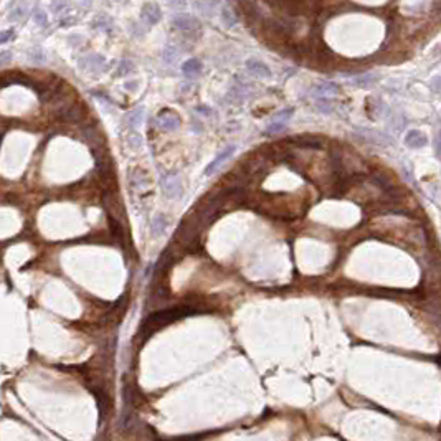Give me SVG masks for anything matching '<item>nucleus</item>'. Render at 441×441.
<instances>
[{"mask_svg":"<svg viewBox=\"0 0 441 441\" xmlns=\"http://www.w3.org/2000/svg\"><path fill=\"white\" fill-rule=\"evenodd\" d=\"M405 142L412 149H420V147H425L428 144V137L420 131H410L407 137H405Z\"/></svg>","mask_w":441,"mask_h":441,"instance_id":"obj_11","label":"nucleus"},{"mask_svg":"<svg viewBox=\"0 0 441 441\" xmlns=\"http://www.w3.org/2000/svg\"><path fill=\"white\" fill-rule=\"evenodd\" d=\"M339 93V86L336 83H322L319 86L314 88V96H318L319 99H327V96L331 95H337Z\"/></svg>","mask_w":441,"mask_h":441,"instance_id":"obj_12","label":"nucleus"},{"mask_svg":"<svg viewBox=\"0 0 441 441\" xmlns=\"http://www.w3.org/2000/svg\"><path fill=\"white\" fill-rule=\"evenodd\" d=\"M79 66L83 70H90V71H98V70H104L102 66L106 65V60L99 55H88L79 58Z\"/></svg>","mask_w":441,"mask_h":441,"instance_id":"obj_7","label":"nucleus"},{"mask_svg":"<svg viewBox=\"0 0 441 441\" xmlns=\"http://www.w3.org/2000/svg\"><path fill=\"white\" fill-rule=\"evenodd\" d=\"M15 38V32H13V28H8V30H2V33H0V43H7L10 42V40Z\"/></svg>","mask_w":441,"mask_h":441,"instance_id":"obj_30","label":"nucleus"},{"mask_svg":"<svg viewBox=\"0 0 441 441\" xmlns=\"http://www.w3.org/2000/svg\"><path fill=\"white\" fill-rule=\"evenodd\" d=\"M25 13H26V7L25 5H22V3H13V8H12L10 15H8V19L13 20V22L22 20L25 17Z\"/></svg>","mask_w":441,"mask_h":441,"instance_id":"obj_17","label":"nucleus"},{"mask_svg":"<svg viewBox=\"0 0 441 441\" xmlns=\"http://www.w3.org/2000/svg\"><path fill=\"white\" fill-rule=\"evenodd\" d=\"M318 109L320 111V113H326V114H329V113H332V102L329 101V99H318Z\"/></svg>","mask_w":441,"mask_h":441,"instance_id":"obj_27","label":"nucleus"},{"mask_svg":"<svg viewBox=\"0 0 441 441\" xmlns=\"http://www.w3.org/2000/svg\"><path fill=\"white\" fill-rule=\"evenodd\" d=\"M221 20H223L225 26H228V28H233V26L237 25V15H235L230 7L223 8V12H221Z\"/></svg>","mask_w":441,"mask_h":441,"instance_id":"obj_16","label":"nucleus"},{"mask_svg":"<svg viewBox=\"0 0 441 441\" xmlns=\"http://www.w3.org/2000/svg\"><path fill=\"white\" fill-rule=\"evenodd\" d=\"M132 68H134L132 61L122 60L121 63H119V66H118V74H126V73H129V71H132Z\"/></svg>","mask_w":441,"mask_h":441,"instance_id":"obj_28","label":"nucleus"},{"mask_svg":"<svg viewBox=\"0 0 441 441\" xmlns=\"http://www.w3.org/2000/svg\"><path fill=\"white\" fill-rule=\"evenodd\" d=\"M296 142L299 144V147H313V149L320 147V142L318 139H313V137H299V139H296Z\"/></svg>","mask_w":441,"mask_h":441,"instance_id":"obj_20","label":"nucleus"},{"mask_svg":"<svg viewBox=\"0 0 441 441\" xmlns=\"http://www.w3.org/2000/svg\"><path fill=\"white\" fill-rule=\"evenodd\" d=\"M70 8L68 2H53L51 3V10L53 13H65Z\"/></svg>","mask_w":441,"mask_h":441,"instance_id":"obj_29","label":"nucleus"},{"mask_svg":"<svg viewBox=\"0 0 441 441\" xmlns=\"http://www.w3.org/2000/svg\"><path fill=\"white\" fill-rule=\"evenodd\" d=\"M200 71H202V65H200V61L195 60V58L187 60L184 66H182V73H184L187 78H194L195 74L200 73Z\"/></svg>","mask_w":441,"mask_h":441,"instance_id":"obj_14","label":"nucleus"},{"mask_svg":"<svg viewBox=\"0 0 441 441\" xmlns=\"http://www.w3.org/2000/svg\"><path fill=\"white\" fill-rule=\"evenodd\" d=\"M104 207L108 210L109 217L119 221V218L124 217V208L121 205V200L114 192H106L104 194Z\"/></svg>","mask_w":441,"mask_h":441,"instance_id":"obj_4","label":"nucleus"},{"mask_svg":"<svg viewBox=\"0 0 441 441\" xmlns=\"http://www.w3.org/2000/svg\"><path fill=\"white\" fill-rule=\"evenodd\" d=\"M129 180H131V184H134V187H141L146 182V175L141 172H132L129 175Z\"/></svg>","mask_w":441,"mask_h":441,"instance_id":"obj_26","label":"nucleus"},{"mask_svg":"<svg viewBox=\"0 0 441 441\" xmlns=\"http://www.w3.org/2000/svg\"><path fill=\"white\" fill-rule=\"evenodd\" d=\"M160 187L164 194L171 198H179L182 195V182L175 173H162L160 175Z\"/></svg>","mask_w":441,"mask_h":441,"instance_id":"obj_2","label":"nucleus"},{"mask_svg":"<svg viewBox=\"0 0 441 441\" xmlns=\"http://www.w3.org/2000/svg\"><path fill=\"white\" fill-rule=\"evenodd\" d=\"M172 24L177 26L179 30H184V32H192V30H197L200 24L195 17L189 15V13H179L172 19Z\"/></svg>","mask_w":441,"mask_h":441,"instance_id":"obj_6","label":"nucleus"},{"mask_svg":"<svg viewBox=\"0 0 441 441\" xmlns=\"http://www.w3.org/2000/svg\"><path fill=\"white\" fill-rule=\"evenodd\" d=\"M373 83H375V78L372 74H365V76L354 79V84H357V86H372Z\"/></svg>","mask_w":441,"mask_h":441,"instance_id":"obj_23","label":"nucleus"},{"mask_svg":"<svg viewBox=\"0 0 441 441\" xmlns=\"http://www.w3.org/2000/svg\"><path fill=\"white\" fill-rule=\"evenodd\" d=\"M194 7L197 8V10H200L203 13V15H212L213 10H215L217 3H212V2H195Z\"/></svg>","mask_w":441,"mask_h":441,"instance_id":"obj_19","label":"nucleus"},{"mask_svg":"<svg viewBox=\"0 0 441 441\" xmlns=\"http://www.w3.org/2000/svg\"><path fill=\"white\" fill-rule=\"evenodd\" d=\"M157 126L160 129H164V131H177V129L180 127V118L177 116L173 111L171 109H164L160 111L159 116H157Z\"/></svg>","mask_w":441,"mask_h":441,"instance_id":"obj_3","label":"nucleus"},{"mask_svg":"<svg viewBox=\"0 0 441 441\" xmlns=\"http://www.w3.org/2000/svg\"><path fill=\"white\" fill-rule=\"evenodd\" d=\"M233 152H235V146H226L223 150H220V152L217 154V157L213 159L207 167H205V172H203L205 175L210 177L212 173H215L218 169H220L221 164L226 162V160H228L231 155H233Z\"/></svg>","mask_w":441,"mask_h":441,"instance_id":"obj_5","label":"nucleus"},{"mask_svg":"<svg viewBox=\"0 0 441 441\" xmlns=\"http://www.w3.org/2000/svg\"><path fill=\"white\" fill-rule=\"evenodd\" d=\"M246 70H248V73H251L253 76H256V78H263V79L271 78L270 68L265 63L258 61V60H248L246 61Z\"/></svg>","mask_w":441,"mask_h":441,"instance_id":"obj_9","label":"nucleus"},{"mask_svg":"<svg viewBox=\"0 0 441 441\" xmlns=\"http://www.w3.org/2000/svg\"><path fill=\"white\" fill-rule=\"evenodd\" d=\"M142 20L146 22L147 25H155L160 20V8L157 3H146L142 7Z\"/></svg>","mask_w":441,"mask_h":441,"instance_id":"obj_8","label":"nucleus"},{"mask_svg":"<svg viewBox=\"0 0 441 441\" xmlns=\"http://www.w3.org/2000/svg\"><path fill=\"white\" fill-rule=\"evenodd\" d=\"M194 313H197V311L189 306H175V307H171V309L157 311V313H152L149 318L144 319V322H142V331L154 332V331H157L159 327H164V326H167V324L173 322V320H179L182 318H185V316H190Z\"/></svg>","mask_w":441,"mask_h":441,"instance_id":"obj_1","label":"nucleus"},{"mask_svg":"<svg viewBox=\"0 0 441 441\" xmlns=\"http://www.w3.org/2000/svg\"><path fill=\"white\" fill-rule=\"evenodd\" d=\"M284 129H286V124H281V122H273L270 124L268 129H266V134L273 136V134H279V132H283Z\"/></svg>","mask_w":441,"mask_h":441,"instance_id":"obj_25","label":"nucleus"},{"mask_svg":"<svg viewBox=\"0 0 441 441\" xmlns=\"http://www.w3.org/2000/svg\"><path fill=\"white\" fill-rule=\"evenodd\" d=\"M78 22V17L76 15H71V13H66L65 19L60 20V26H71L74 25Z\"/></svg>","mask_w":441,"mask_h":441,"instance_id":"obj_31","label":"nucleus"},{"mask_svg":"<svg viewBox=\"0 0 441 441\" xmlns=\"http://www.w3.org/2000/svg\"><path fill=\"white\" fill-rule=\"evenodd\" d=\"M291 114H293V109H284V111H279V113L274 116V122L288 124V121H289V119H291Z\"/></svg>","mask_w":441,"mask_h":441,"instance_id":"obj_22","label":"nucleus"},{"mask_svg":"<svg viewBox=\"0 0 441 441\" xmlns=\"http://www.w3.org/2000/svg\"><path fill=\"white\" fill-rule=\"evenodd\" d=\"M142 119H144V111H142V108L134 109L132 113H129V116H127V122H129V126H131L132 129L139 127L141 124H142Z\"/></svg>","mask_w":441,"mask_h":441,"instance_id":"obj_15","label":"nucleus"},{"mask_svg":"<svg viewBox=\"0 0 441 441\" xmlns=\"http://www.w3.org/2000/svg\"><path fill=\"white\" fill-rule=\"evenodd\" d=\"M33 20H35V24H37L38 26H42V28H45V26L48 25L47 13H45V10H43V8H40V7H37L33 10Z\"/></svg>","mask_w":441,"mask_h":441,"instance_id":"obj_18","label":"nucleus"},{"mask_svg":"<svg viewBox=\"0 0 441 441\" xmlns=\"http://www.w3.org/2000/svg\"><path fill=\"white\" fill-rule=\"evenodd\" d=\"M28 58L32 61H35V63H45V55H43V51L40 50V48H35V50L30 51Z\"/></svg>","mask_w":441,"mask_h":441,"instance_id":"obj_24","label":"nucleus"},{"mask_svg":"<svg viewBox=\"0 0 441 441\" xmlns=\"http://www.w3.org/2000/svg\"><path fill=\"white\" fill-rule=\"evenodd\" d=\"M8 56H10V55H8V51H2V58H0V63L5 65V63H7V60H8Z\"/></svg>","mask_w":441,"mask_h":441,"instance_id":"obj_33","label":"nucleus"},{"mask_svg":"<svg viewBox=\"0 0 441 441\" xmlns=\"http://www.w3.org/2000/svg\"><path fill=\"white\" fill-rule=\"evenodd\" d=\"M436 154L441 155V131H440L438 137H436Z\"/></svg>","mask_w":441,"mask_h":441,"instance_id":"obj_32","label":"nucleus"},{"mask_svg":"<svg viewBox=\"0 0 441 441\" xmlns=\"http://www.w3.org/2000/svg\"><path fill=\"white\" fill-rule=\"evenodd\" d=\"M177 56H179V53H177V50L173 47H167L166 50H164L162 53V58L166 60V63H175L177 61Z\"/></svg>","mask_w":441,"mask_h":441,"instance_id":"obj_21","label":"nucleus"},{"mask_svg":"<svg viewBox=\"0 0 441 441\" xmlns=\"http://www.w3.org/2000/svg\"><path fill=\"white\" fill-rule=\"evenodd\" d=\"M167 225H169V221H167L166 215H162V213H159V215H155V217H154V220H152V225H150V228H152V235H154V237H160V235H164V233H166Z\"/></svg>","mask_w":441,"mask_h":441,"instance_id":"obj_13","label":"nucleus"},{"mask_svg":"<svg viewBox=\"0 0 441 441\" xmlns=\"http://www.w3.org/2000/svg\"><path fill=\"white\" fill-rule=\"evenodd\" d=\"M91 26L95 30H99V32H111L113 30V19L106 13H98L95 19L91 20Z\"/></svg>","mask_w":441,"mask_h":441,"instance_id":"obj_10","label":"nucleus"}]
</instances>
